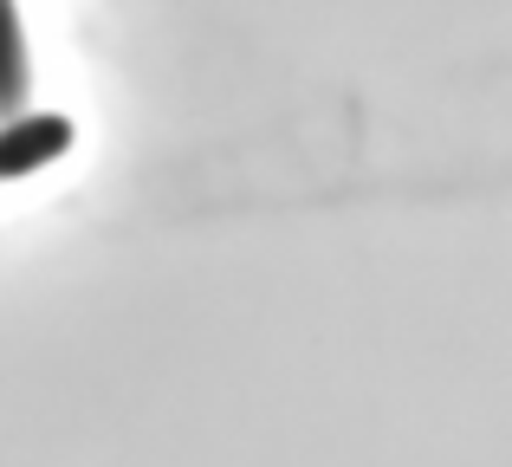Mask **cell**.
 I'll return each instance as SVG.
<instances>
[{"label":"cell","mask_w":512,"mask_h":467,"mask_svg":"<svg viewBox=\"0 0 512 467\" xmlns=\"http://www.w3.org/2000/svg\"><path fill=\"white\" fill-rule=\"evenodd\" d=\"M0 26H7V91H0V104L13 117H26V33H20V7L13 0H0Z\"/></svg>","instance_id":"7a4b0ae2"},{"label":"cell","mask_w":512,"mask_h":467,"mask_svg":"<svg viewBox=\"0 0 512 467\" xmlns=\"http://www.w3.org/2000/svg\"><path fill=\"white\" fill-rule=\"evenodd\" d=\"M72 117L65 111H26V117H7V130H0V176L20 182L33 176V169L59 163L65 150H72Z\"/></svg>","instance_id":"6da1fadb"}]
</instances>
